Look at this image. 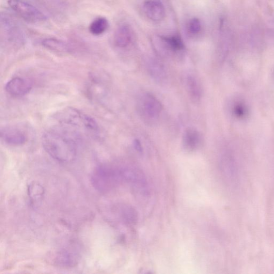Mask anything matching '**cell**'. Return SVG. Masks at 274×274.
<instances>
[{"label":"cell","instance_id":"1","mask_svg":"<svg viewBox=\"0 0 274 274\" xmlns=\"http://www.w3.org/2000/svg\"><path fill=\"white\" fill-rule=\"evenodd\" d=\"M80 140L78 132L62 125L46 131L42 138L46 152L61 163H70L76 159Z\"/></svg>","mask_w":274,"mask_h":274},{"label":"cell","instance_id":"2","mask_svg":"<svg viewBox=\"0 0 274 274\" xmlns=\"http://www.w3.org/2000/svg\"><path fill=\"white\" fill-rule=\"evenodd\" d=\"M122 181H123L121 168L109 165L98 166L91 176V182L93 187L102 193L109 192Z\"/></svg>","mask_w":274,"mask_h":274},{"label":"cell","instance_id":"3","mask_svg":"<svg viewBox=\"0 0 274 274\" xmlns=\"http://www.w3.org/2000/svg\"><path fill=\"white\" fill-rule=\"evenodd\" d=\"M56 118L62 125L72 128L84 129L93 132L98 131V126L94 119L72 108L61 111Z\"/></svg>","mask_w":274,"mask_h":274},{"label":"cell","instance_id":"4","mask_svg":"<svg viewBox=\"0 0 274 274\" xmlns=\"http://www.w3.org/2000/svg\"><path fill=\"white\" fill-rule=\"evenodd\" d=\"M162 105L155 96L149 93L143 94L139 97L137 110L140 117L149 123L156 122L162 112Z\"/></svg>","mask_w":274,"mask_h":274},{"label":"cell","instance_id":"5","mask_svg":"<svg viewBox=\"0 0 274 274\" xmlns=\"http://www.w3.org/2000/svg\"><path fill=\"white\" fill-rule=\"evenodd\" d=\"M8 4L14 12L27 22L38 23L47 19L45 14L36 6L23 0H9Z\"/></svg>","mask_w":274,"mask_h":274},{"label":"cell","instance_id":"6","mask_svg":"<svg viewBox=\"0 0 274 274\" xmlns=\"http://www.w3.org/2000/svg\"><path fill=\"white\" fill-rule=\"evenodd\" d=\"M32 83L29 80L21 77H16L6 84L5 90L6 92L14 96H22L30 92Z\"/></svg>","mask_w":274,"mask_h":274},{"label":"cell","instance_id":"7","mask_svg":"<svg viewBox=\"0 0 274 274\" xmlns=\"http://www.w3.org/2000/svg\"><path fill=\"white\" fill-rule=\"evenodd\" d=\"M1 138L5 143L11 146L22 145L27 141V136L23 131L14 126L3 128Z\"/></svg>","mask_w":274,"mask_h":274},{"label":"cell","instance_id":"8","mask_svg":"<svg viewBox=\"0 0 274 274\" xmlns=\"http://www.w3.org/2000/svg\"><path fill=\"white\" fill-rule=\"evenodd\" d=\"M123 181L129 183L133 186L139 188H144L147 184V181L144 173L132 167L121 168Z\"/></svg>","mask_w":274,"mask_h":274},{"label":"cell","instance_id":"9","mask_svg":"<svg viewBox=\"0 0 274 274\" xmlns=\"http://www.w3.org/2000/svg\"><path fill=\"white\" fill-rule=\"evenodd\" d=\"M2 17V24L6 33L7 38L11 43L15 45H22L24 41L22 31L15 23L9 18Z\"/></svg>","mask_w":274,"mask_h":274},{"label":"cell","instance_id":"10","mask_svg":"<svg viewBox=\"0 0 274 274\" xmlns=\"http://www.w3.org/2000/svg\"><path fill=\"white\" fill-rule=\"evenodd\" d=\"M143 8L147 17L155 22L163 20L165 17V6L157 0H149L145 2Z\"/></svg>","mask_w":274,"mask_h":274},{"label":"cell","instance_id":"11","mask_svg":"<svg viewBox=\"0 0 274 274\" xmlns=\"http://www.w3.org/2000/svg\"><path fill=\"white\" fill-rule=\"evenodd\" d=\"M133 33L131 27L127 25H122L116 30L114 36V43L119 48H125L131 43Z\"/></svg>","mask_w":274,"mask_h":274},{"label":"cell","instance_id":"12","mask_svg":"<svg viewBox=\"0 0 274 274\" xmlns=\"http://www.w3.org/2000/svg\"><path fill=\"white\" fill-rule=\"evenodd\" d=\"M200 139V136L198 131L193 128H188L185 131L183 136V145L186 150L193 151L198 149Z\"/></svg>","mask_w":274,"mask_h":274},{"label":"cell","instance_id":"13","mask_svg":"<svg viewBox=\"0 0 274 274\" xmlns=\"http://www.w3.org/2000/svg\"><path fill=\"white\" fill-rule=\"evenodd\" d=\"M186 84L188 93L194 102H198L201 97L202 91L200 84L196 77L188 75L186 77Z\"/></svg>","mask_w":274,"mask_h":274},{"label":"cell","instance_id":"14","mask_svg":"<svg viewBox=\"0 0 274 274\" xmlns=\"http://www.w3.org/2000/svg\"><path fill=\"white\" fill-rule=\"evenodd\" d=\"M148 72L152 78L158 83H163L167 80L166 70L159 62L151 61L148 65Z\"/></svg>","mask_w":274,"mask_h":274},{"label":"cell","instance_id":"15","mask_svg":"<svg viewBox=\"0 0 274 274\" xmlns=\"http://www.w3.org/2000/svg\"><path fill=\"white\" fill-rule=\"evenodd\" d=\"M41 44L48 50L55 52L65 53L70 51V47L67 44L56 38H46L42 41Z\"/></svg>","mask_w":274,"mask_h":274},{"label":"cell","instance_id":"16","mask_svg":"<svg viewBox=\"0 0 274 274\" xmlns=\"http://www.w3.org/2000/svg\"><path fill=\"white\" fill-rule=\"evenodd\" d=\"M109 25L108 21L106 18L97 17L90 25L89 31L94 36H100L108 30Z\"/></svg>","mask_w":274,"mask_h":274},{"label":"cell","instance_id":"17","mask_svg":"<svg viewBox=\"0 0 274 274\" xmlns=\"http://www.w3.org/2000/svg\"><path fill=\"white\" fill-rule=\"evenodd\" d=\"M28 194L32 203H37L43 198L44 188L36 182L32 183L28 188Z\"/></svg>","mask_w":274,"mask_h":274},{"label":"cell","instance_id":"18","mask_svg":"<svg viewBox=\"0 0 274 274\" xmlns=\"http://www.w3.org/2000/svg\"><path fill=\"white\" fill-rule=\"evenodd\" d=\"M161 39L167 46L173 51H181L183 50L184 45L181 38L178 36L162 37Z\"/></svg>","mask_w":274,"mask_h":274},{"label":"cell","instance_id":"19","mask_svg":"<svg viewBox=\"0 0 274 274\" xmlns=\"http://www.w3.org/2000/svg\"><path fill=\"white\" fill-rule=\"evenodd\" d=\"M121 215L124 221L129 225H135L138 220L136 210L130 206L125 205L121 209Z\"/></svg>","mask_w":274,"mask_h":274},{"label":"cell","instance_id":"20","mask_svg":"<svg viewBox=\"0 0 274 274\" xmlns=\"http://www.w3.org/2000/svg\"><path fill=\"white\" fill-rule=\"evenodd\" d=\"M187 30L191 34H198L201 30V24L200 20L196 18H193L189 20L187 25Z\"/></svg>","mask_w":274,"mask_h":274},{"label":"cell","instance_id":"21","mask_svg":"<svg viewBox=\"0 0 274 274\" xmlns=\"http://www.w3.org/2000/svg\"><path fill=\"white\" fill-rule=\"evenodd\" d=\"M134 145L135 149L137 151L139 152H142L143 151L142 146L138 140H135Z\"/></svg>","mask_w":274,"mask_h":274}]
</instances>
